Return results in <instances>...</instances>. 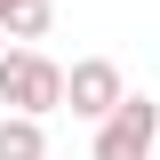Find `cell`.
<instances>
[{"instance_id":"277c9868","label":"cell","mask_w":160,"mask_h":160,"mask_svg":"<svg viewBox=\"0 0 160 160\" xmlns=\"http://www.w3.org/2000/svg\"><path fill=\"white\" fill-rule=\"evenodd\" d=\"M48 24H56V8H48V0H8V8H0V32L16 40V48L48 40Z\"/></svg>"},{"instance_id":"3957f363","label":"cell","mask_w":160,"mask_h":160,"mask_svg":"<svg viewBox=\"0 0 160 160\" xmlns=\"http://www.w3.org/2000/svg\"><path fill=\"white\" fill-rule=\"evenodd\" d=\"M152 152H160V104L144 88H128V104L96 128V152L88 160H152Z\"/></svg>"},{"instance_id":"7a4b0ae2","label":"cell","mask_w":160,"mask_h":160,"mask_svg":"<svg viewBox=\"0 0 160 160\" xmlns=\"http://www.w3.org/2000/svg\"><path fill=\"white\" fill-rule=\"evenodd\" d=\"M120 104H128V80H120V64H112V56H80L72 72H64V112H72V120L104 128Z\"/></svg>"},{"instance_id":"8992f818","label":"cell","mask_w":160,"mask_h":160,"mask_svg":"<svg viewBox=\"0 0 160 160\" xmlns=\"http://www.w3.org/2000/svg\"><path fill=\"white\" fill-rule=\"evenodd\" d=\"M0 56H8V32H0Z\"/></svg>"},{"instance_id":"6da1fadb","label":"cell","mask_w":160,"mask_h":160,"mask_svg":"<svg viewBox=\"0 0 160 160\" xmlns=\"http://www.w3.org/2000/svg\"><path fill=\"white\" fill-rule=\"evenodd\" d=\"M0 104L24 112V120L64 112V64L40 56V48H8V56H0Z\"/></svg>"},{"instance_id":"52a82bcc","label":"cell","mask_w":160,"mask_h":160,"mask_svg":"<svg viewBox=\"0 0 160 160\" xmlns=\"http://www.w3.org/2000/svg\"><path fill=\"white\" fill-rule=\"evenodd\" d=\"M152 160H160V152H152Z\"/></svg>"},{"instance_id":"5b68a950","label":"cell","mask_w":160,"mask_h":160,"mask_svg":"<svg viewBox=\"0 0 160 160\" xmlns=\"http://www.w3.org/2000/svg\"><path fill=\"white\" fill-rule=\"evenodd\" d=\"M0 160H48V128L24 112H0Z\"/></svg>"}]
</instances>
